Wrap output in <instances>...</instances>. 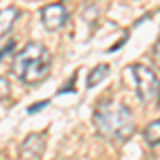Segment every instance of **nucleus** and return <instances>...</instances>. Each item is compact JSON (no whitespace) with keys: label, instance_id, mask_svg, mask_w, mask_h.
Returning a JSON list of instances; mask_svg holds the SVG:
<instances>
[{"label":"nucleus","instance_id":"1","mask_svg":"<svg viewBox=\"0 0 160 160\" xmlns=\"http://www.w3.org/2000/svg\"><path fill=\"white\" fill-rule=\"evenodd\" d=\"M94 126L107 141L122 143L135 132V120L128 107L115 100H100L94 109Z\"/></svg>","mask_w":160,"mask_h":160},{"label":"nucleus","instance_id":"2","mask_svg":"<svg viewBox=\"0 0 160 160\" xmlns=\"http://www.w3.org/2000/svg\"><path fill=\"white\" fill-rule=\"evenodd\" d=\"M13 73L19 77L24 86L34 88L43 83L51 73V56L47 47L37 41L24 45V49L17 51L13 58Z\"/></svg>","mask_w":160,"mask_h":160},{"label":"nucleus","instance_id":"3","mask_svg":"<svg viewBox=\"0 0 160 160\" xmlns=\"http://www.w3.org/2000/svg\"><path fill=\"white\" fill-rule=\"evenodd\" d=\"M130 71H132V77H135V83H137V94L143 102H152L156 96H160L158 75L152 68L143 66V64H132Z\"/></svg>","mask_w":160,"mask_h":160},{"label":"nucleus","instance_id":"4","mask_svg":"<svg viewBox=\"0 0 160 160\" xmlns=\"http://www.w3.org/2000/svg\"><path fill=\"white\" fill-rule=\"evenodd\" d=\"M66 22H68V11L64 9V4H60V2H51V4L41 9V24H43L45 30L56 32V30L64 28Z\"/></svg>","mask_w":160,"mask_h":160},{"label":"nucleus","instance_id":"5","mask_svg":"<svg viewBox=\"0 0 160 160\" xmlns=\"http://www.w3.org/2000/svg\"><path fill=\"white\" fill-rule=\"evenodd\" d=\"M43 152H45V135H38V132L28 135L19 148V154L24 160H38Z\"/></svg>","mask_w":160,"mask_h":160},{"label":"nucleus","instance_id":"6","mask_svg":"<svg viewBox=\"0 0 160 160\" xmlns=\"http://www.w3.org/2000/svg\"><path fill=\"white\" fill-rule=\"evenodd\" d=\"M19 15V11L15 7H9V9H2V17H0V32H2V38H7L9 30H11L15 17Z\"/></svg>","mask_w":160,"mask_h":160},{"label":"nucleus","instance_id":"7","mask_svg":"<svg viewBox=\"0 0 160 160\" xmlns=\"http://www.w3.org/2000/svg\"><path fill=\"white\" fill-rule=\"evenodd\" d=\"M143 139H145V143H149V145H158L160 143V120H154V122H149L145 126Z\"/></svg>","mask_w":160,"mask_h":160},{"label":"nucleus","instance_id":"8","mask_svg":"<svg viewBox=\"0 0 160 160\" xmlns=\"http://www.w3.org/2000/svg\"><path fill=\"white\" fill-rule=\"evenodd\" d=\"M107 75H109V66H107V64H98L94 71H90V75H88V88L98 86Z\"/></svg>","mask_w":160,"mask_h":160},{"label":"nucleus","instance_id":"9","mask_svg":"<svg viewBox=\"0 0 160 160\" xmlns=\"http://www.w3.org/2000/svg\"><path fill=\"white\" fill-rule=\"evenodd\" d=\"M152 56H154V62H156V66L160 68V38L156 41V45H154V49H152Z\"/></svg>","mask_w":160,"mask_h":160},{"label":"nucleus","instance_id":"10","mask_svg":"<svg viewBox=\"0 0 160 160\" xmlns=\"http://www.w3.org/2000/svg\"><path fill=\"white\" fill-rule=\"evenodd\" d=\"M47 102H49V100H41V102H37V105H32V107L28 109V113H37V111L45 109V107H47Z\"/></svg>","mask_w":160,"mask_h":160},{"label":"nucleus","instance_id":"11","mask_svg":"<svg viewBox=\"0 0 160 160\" xmlns=\"http://www.w3.org/2000/svg\"><path fill=\"white\" fill-rule=\"evenodd\" d=\"M2 98H7V79L2 77Z\"/></svg>","mask_w":160,"mask_h":160},{"label":"nucleus","instance_id":"12","mask_svg":"<svg viewBox=\"0 0 160 160\" xmlns=\"http://www.w3.org/2000/svg\"><path fill=\"white\" fill-rule=\"evenodd\" d=\"M158 109H160V96H158Z\"/></svg>","mask_w":160,"mask_h":160}]
</instances>
